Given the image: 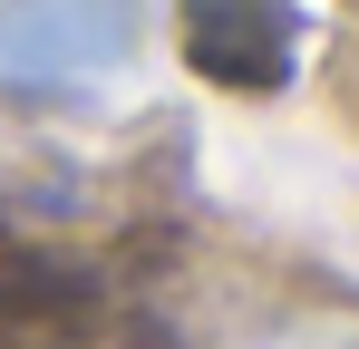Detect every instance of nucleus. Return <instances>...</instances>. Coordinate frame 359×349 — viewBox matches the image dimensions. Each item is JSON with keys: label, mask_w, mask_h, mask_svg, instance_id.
Instances as JSON below:
<instances>
[{"label": "nucleus", "mask_w": 359, "mask_h": 349, "mask_svg": "<svg viewBox=\"0 0 359 349\" xmlns=\"http://www.w3.org/2000/svg\"><path fill=\"white\" fill-rule=\"evenodd\" d=\"M0 349H126V310L88 262H59L0 224Z\"/></svg>", "instance_id": "obj_2"}, {"label": "nucleus", "mask_w": 359, "mask_h": 349, "mask_svg": "<svg viewBox=\"0 0 359 349\" xmlns=\"http://www.w3.org/2000/svg\"><path fill=\"white\" fill-rule=\"evenodd\" d=\"M184 58L214 88L272 97L301 68V0H184Z\"/></svg>", "instance_id": "obj_3"}, {"label": "nucleus", "mask_w": 359, "mask_h": 349, "mask_svg": "<svg viewBox=\"0 0 359 349\" xmlns=\"http://www.w3.org/2000/svg\"><path fill=\"white\" fill-rule=\"evenodd\" d=\"M146 0H0V88H88L136 58Z\"/></svg>", "instance_id": "obj_1"}]
</instances>
